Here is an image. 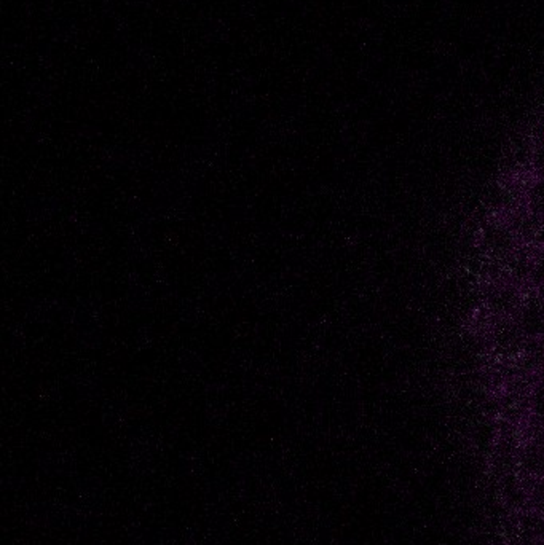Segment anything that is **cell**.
<instances>
[{
	"instance_id": "ba28073f",
	"label": "cell",
	"mask_w": 544,
	"mask_h": 545,
	"mask_svg": "<svg viewBox=\"0 0 544 545\" xmlns=\"http://www.w3.org/2000/svg\"><path fill=\"white\" fill-rule=\"evenodd\" d=\"M157 53L155 46L147 42H131L127 46V66L136 72H147L155 68Z\"/></svg>"
},
{
	"instance_id": "f1b7e54d",
	"label": "cell",
	"mask_w": 544,
	"mask_h": 545,
	"mask_svg": "<svg viewBox=\"0 0 544 545\" xmlns=\"http://www.w3.org/2000/svg\"><path fill=\"white\" fill-rule=\"evenodd\" d=\"M2 50L4 52H21V50H26V44L23 42H8L5 40L4 44H2Z\"/></svg>"
},
{
	"instance_id": "44dd1931",
	"label": "cell",
	"mask_w": 544,
	"mask_h": 545,
	"mask_svg": "<svg viewBox=\"0 0 544 545\" xmlns=\"http://www.w3.org/2000/svg\"><path fill=\"white\" fill-rule=\"evenodd\" d=\"M258 0H236V15L240 20L251 21L258 16Z\"/></svg>"
},
{
	"instance_id": "f546056e",
	"label": "cell",
	"mask_w": 544,
	"mask_h": 545,
	"mask_svg": "<svg viewBox=\"0 0 544 545\" xmlns=\"http://www.w3.org/2000/svg\"><path fill=\"white\" fill-rule=\"evenodd\" d=\"M42 12L46 20H54V0H42Z\"/></svg>"
},
{
	"instance_id": "603a6c76",
	"label": "cell",
	"mask_w": 544,
	"mask_h": 545,
	"mask_svg": "<svg viewBox=\"0 0 544 545\" xmlns=\"http://www.w3.org/2000/svg\"><path fill=\"white\" fill-rule=\"evenodd\" d=\"M236 74V84L238 88L243 91L254 90L259 84V78L256 74H252L250 70H244V69L236 68L234 70Z\"/></svg>"
},
{
	"instance_id": "e0dca14e",
	"label": "cell",
	"mask_w": 544,
	"mask_h": 545,
	"mask_svg": "<svg viewBox=\"0 0 544 545\" xmlns=\"http://www.w3.org/2000/svg\"><path fill=\"white\" fill-rule=\"evenodd\" d=\"M280 107L283 114L291 117L293 120H301L307 110V101L299 93H287L281 96Z\"/></svg>"
},
{
	"instance_id": "4dcf8cb0",
	"label": "cell",
	"mask_w": 544,
	"mask_h": 545,
	"mask_svg": "<svg viewBox=\"0 0 544 545\" xmlns=\"http://www.w3.org/2000/svg\"><path fill=\"white\" fill-rule=\"evenodd\" d=\"M34 13H36V0H26V2H24V15H26V20L30 21V20L34 18Z\"/></svg>"
},
{
	"instance_id": "30bf717a",
	"label": "cell",
	"mask_w": 544,
	"mask_h": 545,
	"mask_svg": "<svg viewBox=\"0 0 544 545\" xmlns=\"http://www.w3.org/2000/svg\"><path fill=\"white\" fill-rule=\"evenodd\" d=\"M202 37L210 45H222L227 44L232 38V23L227 18L222 16H212L206 18L202 30Z\"/></svg>"
},
{
	"instance_id": "9c48e42d",
	"label": "cell",
	"mask_w": 544,
	"mask_h": 545,
	"mask_svg": "<svg viewBox=\"0 0 544 545\" xmlns=\"http://www.w3.org/2000/svg\"><path fill=\"white\" fill-rule=\"evenodd\" d=\"M50 37L54 44L60 45H72L80 37L78 21L72 16H60L54 18L50 24Z\"/></svg>"
},
{
	"instance_id": "7c38bea8",
	"label": "cell",
	"mask_w": 544,
	"mask_h": 545,
	"mask_svg": "<svg viewBox=\"0 0 544 545\" xmlns=\"http://www.w3.org/2000/svg\"><path fill=\"white\" fill-rule=\"evenodd\" d=\"M529 417L532 424L544 427V375L530 385Z\"/></svg>"
},
{
	"instance_id": "4fadbf2b",
	"label": "cell",
	"mask_w": 544,
	"mask_h": 545,
	"mask_svg": "<svg viewBox=\"0 0 544 545\" xmlns=\"http://www.w3.org/2000/svg\"><path fill=\"white\" fill-rule=\"evenodd\" d=\"M523 206L544 219V177H533L523 193Z\"/></svg>"
},
{
	"instance_id": "8992f818",
	"label": "cell",
	"mask_w": 544,
	"mask_h": 545,
	"mask_svg": "<svg viewBox=\"0 0 544 545\" xmlns=\"http://www.w3.org/2000/svg\"><path fill=\"white\" fill-rule=\"evenodd\" d=\"M507 225L513 230L517 241L521 246H533L537 244L538 233L543 219L530 212L525 206L517 207L507 217Z\"/></svg>"
},
{
	"instance_id": "cb8c5ba5",
	"label": "cell",
	"mask_w": 544,
	"mask_h": 545,
	"mask_svg": "<svg viewBox=\"0 0 544 545\" xmlns=\"http://www.w3.org/2000/svg\"><path fill=\"white\" fill-rule=\"evenodd\" d=\"M295 12L297 15L307 18L309 16V5L305 0H283L281 2L280 15L286 16Z\"/></svg>"
},
{
	"instance_id": "7a4b0ae2",
	"label": "cell",
	"mask_w": 544,
	"mask_h": 545,
	"mask_svg": "<svg viewBox=\"0 0 544 545\" xmlns=\"http://www.w3.org/2000/svg\"><path fill=\"white\" fill-rule=\"evenodd\" d=\"M481 246L493 260L505 262L521 244L505 220H490L481 230Z\"/></svg>"
},
{
	"instance_id": "52a82bcc",
	"label": "cell",
	"mask_w": 544,
	"mask_h": 545,
	"mask_svg": "<svg viewBox=\"0 0 544 545\" xmlns=\"http://www.w3.org/2000/svg\"><path fill=\"white\" fill-rule=\"evenodd\" d=\"M533 254H535V248L533 246H519L505 260V272H507V281L515 282V284L521 286V288L522 284L529 286Z\"/></svg>"
},
{
	"instance_id": "5b68a950",
	"label": "cell",
	"mask_w": 544,
	"mask_h": 545,
	"mask_svg": "<svg viewBox=\"0 0 544 545\" xmlns=\"http://www.w3.org/2000/svg\"><path fill=\"white\" fill-rule=\"evenodd\" d=\"M515 322L527 340H543L544 297L535 292L532 296H525L515 316Z\"/></svg>"
},
{
	"instance_id": "5bb4252c",
	"label": "cell",
	"mask_w": 544,
	"mask_h": 545,
	"mask_svg": "<svg viewBox=\"0 0 544 545\" xmlns=\"http://www.w3.org/2000/svg\"><path fill=\"white\" fill-rule=\"evenodd\" d=\"M522 536L527 539L530 544H544V515L537 510L523 515Z\"/></svg>"
},
{
	"instance_id": "d4e9b609",
	"label": "cell",
	"mask_w": 544,
	"mask_h": 545,
	"mask_svg": "<svg viewBox=\"0 0 544 545\" xmlns=\"http://www.w3.org/2000/svg\"><path fill=\"white\" fill-rule=\"evenodd\" d=\"M203 93L206 96H214L219 91V72L214 69H206L203 72Z\"/></svg>"
},
{
	"instance_id": "4316f807",
	"label": "cell",
	"mask_w": 544,
	"mask_h": 545,
	"mask_svg": "<svg viewBox=\"0 0 544 545\" xmlns=\"http://www.w3.org/2000/svg\"><path fill=\"white\" fill-rule=\"evenodd\" d=\"M117 8H119L117 0H101V4H99L101 16L104 20H115L119 16L117 15Z\"/></svg>"
},
{
	"instance_id": "7402d4cb",
	"label": "cell",
	"mask_w": 544,
	"mask_h": 545,
	"mask_svg": "<svg viewBox=\"0 0 544 545\" xmlns=\"http://www.w3.org/2000/svg\"><path fill=\"white\" fill-rule=\"evenodd\" d=\"M529 167L533 177H544V142L538 144L532 151Z\"/></svg>"
},
{
	"instance_id": "ac0fdd59",
	"label": "cell",
	"mask_w": 544,
	"mask_h": 545,
	"mask_svg": "<svg viewBox=\"0 0 544 545\" xmlns=\"http://www.w3.org/2000/svg\"><path fill=\"white\" fill-rule=\"evenodd\" d=\"M26 91L30 96L37 98L40 102H48L54 91V84L52 80H42V78H34L24 85Z\"/></svg>"
},
{
	"instance_id": "3957f363",
	"label": "cell",
	"mask_w": 544,
	"mask_h": 545,
	"mask_svg": "<svg viewBox=\"0 0 544 545\" xmlns=\"http://www.w3.org/2000/svg\"><path fill=\"white\" fill-rule=\"evenodd\" d=\"M527 338L522 335L515 319H499L493 322L490 345L493 353L503 361H519Z\"/></svg>"
},
{
	"instance_id": "277c9868",
	"label": "cell",
	"mask_w": 544,
	"mask_h": 545,
	"mask_svg": "<svg viewBox=\"0 0 544 545\" xmlns=\"http://www.w3.org/2000/svg\"><path fill=\"white\" fill-rule=\"evenodd\" d=\"M532 426L533 432L517 450V466L522 476L532 480H541L544 478V427L535 424Z\"/></svg>"
},
{
	"instance_id": "8fae6325",
	"label": "cell",
	"mask_w": 544,
	"mask_h": 545,
	"mask_svg": "<svg viewBox=\"0 0 544 545\" xmlns=\"http://www.w3.org/2000/svg\"><path fill=\"white\" fill-rule=\"evenodd\" d=\"M519 361L529 375H537V377L544 375V338L527 340Z\"/></svg>"
},
{
	"instance_id": "d6986e66",
	"label": "cell",
	"mask_w": 544,
	"mask_h": 545,
	"mask_svg": "<svg viewBox=\"0 0 544 545\" xmlns=\"http://www.w3.org/2000/svg\"><path fill=\"white\" fill-rule=\"evenodd\" d=\"M333 48H331L329 44L321 42V44L315 48V53H313V66H317L319 70H327V69L333 68Z\"/></svg>"
},
{
	"instance_id": "836d02e7",
	"label": "cell",
	"mask_w": 544,
	"mask_h": 545,
	"mask_svg": "<svg viewBox=\"0 0 544 545\" xmlns=\"http://www.w3.org/2000/svg\"><path fill=\"white\" fill-rule=\"evenodd\" d=\"M2 68L4 69H18L21 68V64H20V61H12V62H8L5 61L4 64H2Z\"/></svg>"
},
{
	"instance_id": "ffe728a7",
	"label": "cell",
	"mask_w": 544,
	"mask_h": 545,
	"mask_svg": "<svg viewBox=\"0 0 544 545\" xmlns=\"http://www.w3.org/2000/svg\"><path fill=\"white\" fill-rule=\"evenodd\" d=\"M114 40L119 45H129V38H131V28L129 21L125 16H117L114 20Z\"/></svg>"
},
{
	"instance_id": "83f0119b",
	"label": "cell",
	"mask_w": 544,
	"mask_h": 545,
	"mask_svg": "<svg viewBox=\"0 0 544 545\" xmlns=\"http://www.w3.org/2000/svg\"><path fill=\"white\" fill-rule=\"evenodd\" d=\"M157 0H123L125 7L131 12H149L155 7Z\"/></svg>"
},
{
	"instance_id": "d6a6232c",
	"label": "cell",
	"mask_w": 544,
	"mask_h": 545,
	"mask_svg": "<svg viewBox=\"0 0 544 545\" xmlns=\"http://www.w3.org/2000/svg\"><path fill=\"white\" fill-rule=\"evenodd\" d=\"M535 248H544V219L543 222H541V227H540V233H538Z\"/></svg>"
},
{
	"instance_id": "e575fe53",
	"label": "cell",
	"mask_w": 544,
	"mask_h": 545,
	"mask_svg": "<svg viewBox=\"0 0 544 545\" xmlns=\"http://www.w3.org/2000/svg\"><path fill=\"white\" fill-rule=\"evenodd\" d=\"M198 0H177V4L181 5V7H190V5H194V4H197Z\"/></svg>"
},
{
	"instance_id": "1f68e13d",
	"label": "cell",
	"mask_w": 544,
	"mask_h": 545,
	"mask_svg": "<svg viewBox=\"0 0 544 545\" xmlns=\"http://www.w3.org/2000/svg\"><path fill=\"white\" fill-rule=\"evenodd\" d=\"M317 74H319V69L311 64L310 68H307V72H305V80H307V82H311V80L317 78Z\"/></svg>"
},
{
	"instance_id": "484cf974",
	"label": "cell",
	"mask_w": 544,
	"mask_h": 545,
	"mask_svg": "<svg viewBox=\"0 0 544 545\" xmlns=\"http://www.w3.org/2000/svg\"><path fill=\"white\" fill-rule=\"evenodd\" d=\"M37 60L40 68L50 70L54 69V45L50 42H40L37 45Z\"/></svg>"
},
{
	"instance_id": "6da1fadb",
	"label": "cell",
	"mask_w": 544,
	"mask_h": 545,
	"mask_svg": "<svg viewBox=\"0 0 544 545\" xmlns=\"http://www.w3.org/2000/svg\"><path fill=\"white\" fill-rule=\"evenodd\" d=\"M523 298L525 296L522 292L521 286L507 280L499 281V282H493L485 292V308L493 321L515 319L523 303Z\"/></svg>"
},
{
	"instance_id": "9a60e30c",
	"label": "cell",
	"mask_w": 544,
	"mask_h": 545,
	"mask_svg": "<svg viewBox=\"0 0 544 545\" xmlns=\"http://www.w3.org/2000/svg\"><path fill=\"white\" fill-rule=\"evenodd\" d=\"M230 110L235 117L243 118V120L251 118L256 110V98L248 91L236 88L232 91V96H230Z\"/></svg>"
},
{
	"instance_id": "2e32d148",
	"label": "cell",
	"mask_w": 544,
	"mask_h": 545,
	"mask_svg": "<svg viewBox=\"0 0 544 545\" xmlns=\"http://www.w3.org/2000/svg\"><path fill=\"white\" fill-rule=\"evenodd\" d=\"M529 286L535 294L544 297V248H535L532 270H530Z\"/></svg>"
}]
</instances>
